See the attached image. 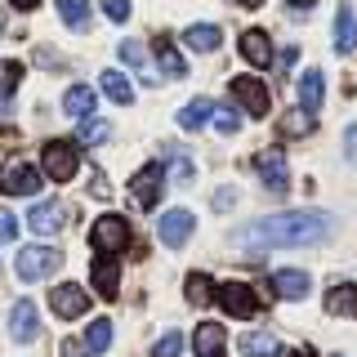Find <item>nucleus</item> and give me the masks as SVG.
Here are the masks:
<instances>
[{
  "label": "nucleus",
  "mask_w": 357,
  "mask_h": 357,
  "mask_svg": "<svg viewBox=\"0 0 357 357\" xmlns=\"http://www.w3.org/2000/svg\"><path fill=\"white\" fill-rule=\"evenodd\" d=\"M210 116H215V103H210V98H192V103H188L183 112H178V126H183L188 134H197V130L206 126Z\"/></svg>",
  "instance_id": "a878e982"
},
{
  "label": "nucleus",
  "mask_w": 357,
  "mask_h": 357,
  "mask_svg": "<svg viewBox=\"0 0 357 357\" xmlns=\"http://www.w3.org/2000/svg\"><path fill=\"white\" fill-rule=\"evenodd\" d=\"M192 353L197 357H228V331L219 321H201L192 331Z\"/></svg>",
  "instance_id": "ddd939ff"
},
{
  "label": "nucleus",
  "mask_w": 357,
  "mask_h": 357,
  "mask_svg": "<svg viewBox=\"0 0 357 357\" xmlns=\"http://www.w3.org/2000/svg\"><path fill=\"white\" fill-rule=\"evenodd\" d=\"M255 170H259V178H264L268 192L282 197L286 188H290V170H286V156H282V152H264L259 161H255Z\"/></svg>",
  "instance_id": "dca6fc26"
},
{
  "label": "nucleus",
  "mask_w": 357,
  "mask_h": 357,
  "mask_svg": "<svg viewBox=\"0 0 357 357\" xmlns=\"http://www.w3.org/2000/svg\"><path fill=\"white\" fill-rule=\"evenodd\" d=\"M161 188H165V165H143V170H134V178H130V197L139 201L143 210H152L156 201H161Z\"/></svg>",
  "instance_id": "1a4fd4ad"
},
{
  "label": "nucleus",
  "mask_w": 357,
  "mask_h": 357,
  "mask_svg": "<svg viewBox=\"0 0 357 357\" xmlns=\"http://www.w3.org/2000/svg\"><path fill=\"white\" fill-rule=\"evenodd\" d=\"M9 335H14V344H31L40 335V312L31 299H18L14 308H9Z\"/></svg>",
  "instance_id": "9b49d317"
},
{
  "label": "nucleus",
  "mask_w": 357,
  "mask_h": 357,
  "mask_svg": "<svg viewBox=\"0 0 357 357\" xmlns=\"http://www.w3.org/2000/svg\"><path fill=\"white\" fill-rule=\"evenodd\" d=\"M335 50H340V54L357 50V14L349 5H340V14H335Z\"/></svg>",
  "instance_id": "4be33fe9"
},
{
  "label": "nucleus",
  "mask_w": 357,
  "mask_h": 357,
  "mask_svg": "<svg viewBox=\"0 0 357 357\" xmlns=\"http://www.w3.org/2000/svg\"><path fill=\"white\" fill-rule=\"evenodd\" d=\"M121 59H126V67H134V72H143V81L156 85V76L148 72V54H143L139 40H121Z\"/></svg>",
  "instance_id": "c756f323"
},
{
  "label": "nucleus",
  "mask_w": 357,
  "mask_h": 357,
  "mask_svg": "<svg viewBox=\"0 0 357 357\" xmlns=\"http://www.w3.org/2000/svg\"><path fill=\"white\" fill-rule=\"evenodd\" d=\"M192 232H197V215H192V210H165V215L156 219V237L170 245V250H183Z\"/></svg>",
  "instance_id": "6e6552de"
},
{
  "label": "nucleus",
  "mask_w": 357,
  "mask_h": 357,
  "mask_svg": "<svg viewBox=\"0 0 357 357\" xmlns=\"http://www.w3.org/2000/svg\"><path fill=\"white\" fill-rule=\"evenodd\" d=\"M210 121H215L219 134H237V130H241V112H237V103H219Z\"/></svg>",
  "instance_id": "473e14b6"
},
{
  "label": "nucleus",
  "mask_w": 357,
  "mask_h": 357,
  "mask_svg": "<svg viewBox=\"0 0 357 357\" xmlns=\"http://www.w3.org/2000/svg\"><path fill=\"white\" fill-rule=\"evenodd\" d=\"M237 349L245 357H277V353H282V340L268 335V331H250V335H241V340H237Z\"/></svg>",
  "instance_id": "5701e85b"
},
{
  "label": "nucleus",
  "mask_w": 357,
  "mask_h": 357,
  "mask_svg": "<svg viewBox=\"0 0 357 357\" xmlns=\"http://www.w3.org/2000/svg\"><path fill=\"white\" fill-rule=\"evenodd\" d=\"M103 14H107L112 22H126V18H130V0H103Z\"/></svg>",
  "instance_id": "f704fd0d"
},
{
  "label": "nucleus",
  "mask_w": 357,
  "mask_h": 357,
  "mask_svg": "<svg viewBox=\"0 0 357 357\" xmlns=\"http://www.w3.org/2000/svg\"><path fill=\"white\" fill-rule=\"evenodd\" d=\"M170 178H174V183H188V178H192V161H188L183 152H174V170H170Z\"/></svg>",
  "instance_id": "c9c22d12"
},
{
  "label": "nucleus",
  "mask_w": 357,
  "mask_h": 357,
  "mask_svg": "<svg viewBox=\"0 0 357 357\" xmlns=\"http://www.w3.org/2000/svg\"><path fill=\"white\" fill-rule=\"evenodd\" d=\"M344 161H349V165H357V126H349V130H344Z\"/></svg>",
  "instance_id": "ea45409f"
},
{
  "label": "nucleus",
  "mask_w": 357,
  "mask_h": 357,
  "mask_svg": "<svg viewBox=\"0 0 357 357\" xmlns=\"http://www.w3.org/2000/svg\"><path fill=\"white\" fill-rule=\"evenodd\" d=\"M268 286H273L277 299H308L312 290V273H304V268H282V273L268 277Z\"/></svg>",
  "instance_id": "f8f14e48"
},
{
  "label": "nucleus",
  "mask_w": 357,
  "mask_h": 357,
  "mask_svg": "<svg viewBox=\"0 0 357 357\" xmlns=\"http://www.w3.org/2000/svg\"><path fill=\"white\" fill-rule=\"evenodd\" d=\"M94 290L103 299H116V290H121V264H116V255H94Z\"/></svg>",
  "instance_id": "f3484780"
},
{
  "label": "nucleus",
  "mask_w": 357,
  "mask_h": 357,
  "mask_svg": "<svg viewBox=\"0 0 357 357\" xmlns=\"http://www.w3.org/2000/svg\"><path fill=\"white\" fill-rule=\"evenodd\" d=\"M59 18L72 31H85L89 27V0H59Z\"/></svg>",
  "instance_id": "cd10ccee"
},
{
  "label": "nucleus",
  "mask_w": 357,
  "mask_h": 357,
  "mask_svg": "<svg viewBox=\"0 0 357 357\" xmlns=\"http://www.w3.org/2000/svg\"><path fill=\"white\" fill-rule=\"evenodd\" d=\"M31 232H40V237H59L63 223H67V206H59V201H40V206H31Z\"/></svg>",
  "instance_id": "4468645a"
},
{
  "label": "nucleus",
  "mask_w": 357,
  "mask_h": 357,
  "mask_svg": "<svg viewBox=\"0 0 357 357\" xmlns=\"http://www.w3.org/2000/svg\"><path fill=\"white\" fill-rule=\"evenodd\" d=\"M326 312L331 317H357V286L353 282H335L326 290Z\"/></svg>",
  "instance_id": "aec40b11"
},
{
  "label": "nucleus",
  "mask_w": 357,
  "mask_h": 357,
  "mask_svg": "<svg viewBox=\"0 0 357 357\" xmlns=\"http://www.w3.org/2000/svg\"><path fill=\"white\" fill-rule=\"evenodd\" d=\"M9 5H14V9H36L40 0H9Z\"/></svg>",
  "instance_id": "79ce46f5"
},
{
  "label": "nucleus",
  "mask_w": 357,
  "mask_h": 357,
  "mask_svg": "<svg viewBox=\"0 0 357 357\" xmlns=\"http://www.w3.org/2000/svg\"><path fill=\"white\" fill-rule=\"evenodd\" d=\"M63 268V255L54 250V245H22L18 259H14V273L22 282H45L50 273H59Z\"/></svg>",
  "instance_id": "20e7f679"
},
{
  "label": "nucleus",
  "mask_w": 357,
  "mask_h": 357,
  "mask_svg": "<svg viewBox=\"0 0 357 357\" xmlns=\"http://www.w3.org/2000/svg\"><path fill=\"white\" fill-rule=\"evenodd\" d=\"M237 50H241V59L250 67H268V63H273V40H268L264 27H245L241 40H237Z\"/></svg>",
  "instance_id": "2eb2a0df"
},
{
  "label": "nucleus",
  "mask_w": 357,
  "mask_h": 357,
  "mask_svg": "<svg viewBox=\"0 0 357 357\" xmlns=\"http://www.w3.org/2000/svg\"><path fill=\"white\" fill-rule=\"evenodd\" d=\"M98 89H103L112 103H134V85L121 72H103V76H98Z\"/></svg>",
  "instance_id": "bb28decb"
},
{
  "label": "nucleus",
  "mask_w": 357,
  "mask_h": 357,
  "mask_svg": "<svg viewBox=\"0 0 357 357\" xmlns=\"http://www.w3.org/2000/svg\"><path fill=\"white\" fill-rule=\"evenodd\" d=\"M277 130L286 134V139H304V134L312 130V112H304V107H295V112H286L282 121H277Z\"/></svg>",
  "instance_id": "c85d7f7f"
},
{
  "label": "nucleus",
  "mask_w": 357,
  "mask_h": 357,
  "mask_svg": "<svg viewBox=\"0 0 357 357\" xmlns=\"http://www.w3.org/2000/svg\"><path fill=\"white\" fill-rule=\"evenodd\" d=\"M183 299L192 308H206L210 299H215V282H210V273H188V282H183Z\"/></svg>",
  "instance_id": "b1692460"
},
{
  "label": "nucleus",
  "mask_w": 357,
  "mask_h": 357,
  "mask_svg": "<svg viewBox=\"0 0 357 357\" xmlns=\"http://www.w3.org/2000/svg\"><path fill=\"white\" fill-rule=\"evenodd\" d=\"M237 5H241V9H259L264 0H237Z\"/></svg>",
  "instance_id": "37998d69"
},
{
  "label": "nucleus",
  "mask_w": 357,
  "mask_h": 357,
  "mask_svg": "<svg viewBox=\"0 0 357 357\" xmlns=\"http://www.w3.org/2000/svg\"><path fill=\"white\" fill-rule=\"evenodd\" d=\"M14 237H18V219L0 206V241H14Z\"/></svg>",
  "instance_id": "4c0bfd02"
},
{
  "label": "nucleus",
  "mask_w": 357,
  "mask_h": 357,
  "mask_svg": "<svg viewBox=\"0 0 357 357\" xmlns=\"http://www.w3.org/2000/svg\"><path fill=\"white\" fill-rule=\"evenodd\" d=\"M232 103H237L245 116H268V107H273V98H268V85L259 76H232Z\"/></svg>",
  "instance_id": "423d86ee"
},
{
  "label": "nucleus",
  "mask_w": 357,
  "mask_h": 357,
  "mask_svg": "<svg viewBox=\"0 0 357 357\" xmlns=\"http://www.w3.org/2000/svg\"><path fill=\"white\" fill-rule=\"evenodd\" d=\"M50 308H54V317H63V321H76V317H85V308H89V295H85L81 286L63 282V286H54V290H50Z\"/></svg>",
  "instance_id": "9d476101"
},
{
  "label": "nucleus",
  "mask_w": 357,
  "mask_h": 357,
  "mask_svg": "<svg viewBox=\"0 0 357 357\" xmlns=\"http://www.w3.org/2000/svg\"><path fill=\"white\" fill-rule=\"evenodd\" d=\"M85 344H89V353H107L112 349V321L107 317H94V321H89V331H85Z\"/></svg>",
  "instance_id": "7c9ffc66"
},
{
  "label": "nucleus",
  "mask_w": 357,
  "mask_h": 357,
  "mask_svg": "<svg viewBox=\"0 0 357 357\" xmlns=\"http://www.w3.org/2000/svg\"><path fill=\"white\" fill-rule=\"evenodd\" d=\"M183 353V335L178 331H165L161 340H156V349H152V357H178Z\"/></svg>",
  "instance_id": "72a5a7b5"
},
{
  "label": "nucleus",
  "mask_w": 357,
  "mask_h": 357,
  "mask_svg": "<svg viewBox=\"0 0 357 357\" xmlns=\"http://www.w3.org/2000/svg\"><path fill=\"white\" fill-rule=\"evenodd\" d=\"M290 357H317V353H312V349H299V353H290Z\"/></svg>",
  "instance_id": "c03bdc74"
},
{
  "label": "nucleus",
  "mask_w": 357,
  "mask_h": 357,
  "mask_svg": "<svg viewBox=\"0 0 357 357\" xmlns=\"http://www.w3.org/2000/svg\"><path fill=\"white\" fill-rule=\"evenodd\" d=\"M237 201H241V192H237V188H219V192H215V210L223 215V210H232Z\"/></svg>",
  "instance_id": "e433bc0d"
},
{
  "label": "nucleus",
  "mask_w": 357,
  "mask_h": 357,
  "mask_svg": "<svg viewBox=\"0 0 357 357\" xmlns=\"http://www.w3.org/2000/svg\"><path fill=\"white\" fill-rule=\"evenodd\" d=\"M299 107L312 112V116H317V107H321V72L317 67H308V72L299 76Z\"/></svg>",
  "instance_id": "393cba45"
},
{
  "label": "nucleus",
  "mask_w": 357,
  "mask_h": 357,
  "mask_svg": "<svg viewBox=\"0 0 357 357\" xmlns=\"http://www.w3.org/2000/svg\"><path fill=\"white\" fill-rule=\"evenodd\" d=\"M317 5V0H290V9H295V14H304V9H312Z\"/></svg>",
  "instance_id": "a19ab883"
},
{
  "label": "nucleus",
  "mask_w": 357,
  "mask_h": 357,
  "mask_svg": "<svg viewBox=\"0 0 357 357\" xmlns=\"http://www.w3.org/2000/svg\"><path fill=\"white\" fill-rule=\"evenodd\" d=\"M335 357H344V353H335Z\"/></svg>",
  "instance_id": "a18cd8bd"
},
{
  "label": "nucleus",
  "mask_w": 357,
  "mask_h": 357,
  "mask_svg": "<svg viewBox=\"0 0 357 357\" xmlns=\"http://www.w3.org/2000/svg\"><path fill=\"white\" fill-rule=\"evenodd\" d=\"M45 183V170L31 161H9L5 170H0V192L5 197H36Z\"/></svg>",
  "instance_id": "39448f33"
},
{
  "label": "nucleus",
  "mask_w": 357,
  "mask_h": 357,
  "mask_svg": "<svg viewBox=\"0 0 357 357\" xmlns=\"http://www.w3.org/2000/svg\"><path fill=\"white\" fill-rule=\"evenodd\" d=\"M215 304L223 308V317H237V321H250V317H259V295H255V286H245V282H223L215 286Z\"/></svg>",
  "instance_id": "f03ea898"
},
{
  "label": "nucleus",
  "mask_w": 357,
  "mask_h": 357,
  "mask_svg": "<svg viewBox=\"0 0 357 357\" xmlns=\"http://www.w3.org/2000/svg\"><path fill=\"white\" fill-rule=\"evenodd\" d=\"M183 45L192 54H215L219 45H223V31L215 27V22H192V27L183 31Z\"/></svg>",
  "instance_id": "a211bd4d"
},
{
  "label": "nucleus",
  "mask_w": 357,
  "mask_h": 357,
  "mask_svg": "<svg viewBox=\"0 0 357 357\" xmlns=\"http://www.w3.org/2000/svg\"><path fill=\"white\" fill-rule=\"evenodd\" d=\"M331 232H335V219L326 210H282V215L250 219L237 232V245L250 250V255H264V250H290V245L321 241V237H331Z\"/></svg>",
  "instance_id": "f257e3e1"
},
{
  "label": "nucleus",
  "mask_w": 357,
  "mask_h": 357,
  "mask_svg": "<svg viewBox=\"0 0 357 357\" xmlns=\"http://www.w3.org/2000/svg\"><path fill=\"white\" fill-rule=\"evenodd\" d=\"M40 165H45V174L54 178V183H67V178H76V148L72 143H63V139H50L45 143V152H40Z\"/></svg>",
  "instance_id": "0eeeda50"
},
{
  "label": "nucleus",
  "mask_w": 357,
  "mask_h": 357,
  "mask_svg": "<svg viewBox=\"0 0 357 357\" xmlns=\"http://www.w3.org/2000/svg\"><path fill=\"white\" fill-rule=\"evenodd\" d=\"M156 63H161L165 81H183V76H188V63H183V54L174 50L170 36H156Z\"/></svg>",
  "instance_id": "6ab92c4d"
},
{
  "label": "nucleus",
  "mask_w": 357,
  "mask_h": 357,
  "mask_svg": "<svg viewBox=\"0 0 357 357\" xmlns=\"http://www.w3.org/2000/svg\"><path fill=\"white\" fill-rule=\"evenodd\" d=\"M130 219L126 215H98L94 228H89V241H94V255H121L130 250Z\"/></svg>",
  "instance_id": "7ed1b4c3"
},
{
  "label": "nucleus",
  "mask_w": 357,
  "mask_h": 357,
  "mask_svg": "<svg viewBox=\"0 0 357 357\" xmlns=\"http://www.w3.org/2000/svg\"><path fill=\"white\" fill-rule=\"evenodd\" d=\"M94 103H98V94L89 85H72L63 94V112L67 116H76V121H85V116H94Z\"/></svg>",
  "instance_id": "412c9836"
},
{
  "label": "nucleus",
  "mask_w": 357,
  "mask_h": 357,
  "mask_svg": "<svg viewBox=\"0 0 357 357\" xmlns=\"http://www.w3.org/2000/svg\"><path fill=\"white\" fill-rule=\"evenodd\" d=\"M59 357H94V353H89V344H85V340H63Z\"/></svg>",
  "instance_id": "58836bf2"
},
{
  "label": "nucleus",
  "mask_w": 357,
  "mask_h": 357,
  "mask_svg": "<svg viewBox=\"0 0 357 357\" xmlns=\"http://www.w3.org/2000/svg\"><path fill=\"white\" fill-rule=\"evenodd\" d=\"M107 134H112V126H107V121H98V116H85V121H81V130H76V139H81L85 148H98V143H107Z\"/></svg>",
  "instance_id": "2f4dec72"
}]
</instances>
